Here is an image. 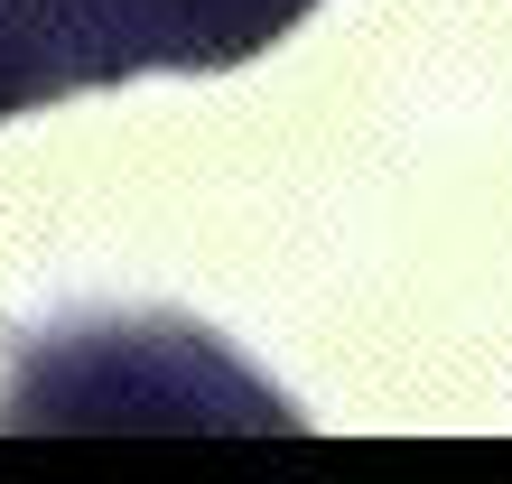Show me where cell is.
I'll return each mask as SVG.
<instances>
[{"label": "cell", "instance_id": "3", "mask_svg": "<svg viewBox=\"0 0 512 484\" xmlns=\"http://www.w3.org/2000/svg\"><path fill=\"white\" fill-rule=\"evenodd\" d=\"M149 75H224L280 47L317 0H122Z\"/></svg>", "mask_w": 512, "mask_h": 484}, {"label": "cell", "instance_id": "2", "mask_svg": "<svg viewBox=\"0 0 512 484\" xmlns=\"http://www.w3.org/2000/svg\"><path fill=\"white\" fill-rule=\"evenodd\" d=\"M140 38L122 0H0V121L47 112L94 84H131Z\"/></svg>", "mask_w": 512, "mask_h": 484}, {"label": "cell", "instance_id": "1", "mask_svg": "<svg viewBox=\"0 0 512 484\" xmlns=\"http://www.w3.org/2000/svg\"><path fill=\"white\" fill-rule=\"evenodd\" d=\"M280 382H261L215 326L168 308H94L10 345L0 438H298Z\"/></svg>", "mask_w": 512, "mask_h": 484}]
</instances>
